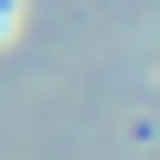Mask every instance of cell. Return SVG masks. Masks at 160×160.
Returning <instances> with one entry per match:
<instances>
[{"label":"cell","mask_w":160,"mask_h":160,"mask_svg":"<svg viewBox=\"0 0 160 160\" xmlns=\"http://www.w3.org/2000/svg\"><path fill=\"white\" fill-rule=\"evenodd\" d=\"M11 22H22V11H11V0H0V32H11Z\"/></svg>","instance_id":"6da1fadb"}]
</instances>
